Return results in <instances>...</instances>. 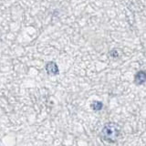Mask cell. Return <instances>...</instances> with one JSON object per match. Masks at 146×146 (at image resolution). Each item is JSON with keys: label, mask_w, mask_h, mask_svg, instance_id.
<instances>
[{"label": "cell", "mask_w": 146, "mask_h": 146, "mask_svg": "<svg viewBox=\"0 0 146 146\" xmlns=\"http://www.w3.org/2000/svg\"><path fill=\"white\" fill-rule=\"evenodd\" d=\"M121 135V128L115 122H108L102 128L100 136L107 143H115Z\"/></svg>", "instance_id": "6da1fadb"}, {"label": "cell", "mask_w": 146, "mask_h": 146, "mask_svg": "<svg viewBox=\"0 0 146 146\" xmlns=\"http://www.w3.org/2000/svg\"><path fill=\"white\" fill-rule=\"evenodd\" d=\"M46 70H47L48 74L49 75H58V67L57 66V64L54 61H49L46 65Z\"/></svg>", "instance_id": "7a4b0ae2"}, {"label": "cell", "mask_w": 146, "mask_h": 146, "mask_svg": "<svg viewBox=\"0 0 146 146\" xmlns=\"http://www.w3.org/2000/svg\"><path fill=\"white\" fill-rule=\"evenodd\" d=\"M134 82L137 85H141L146 82V72L143 70L138 71L134 76Z\"/></svg>", "instance_id": "3957f363"}, {"label": "cell", "mask_w": 146, "mask_h": 146, "mask_svg": "<svg viewBox=\"0 0 146 146\" xmlns=\"http://www.w3.org/2000/svg\"><path fill=\"white\" fill-rule=\"evenodd\" d=\"M91 108H92L93 111H99L103 108V104H102V102H99V100H94V102L91 103Z\"/></svg>", "instance_id": "277c9868"}, {"label": "cell", "mask_w": 146, "mask_h": 146, "mask_svg": "<svg viewBox=\"0 0 146 146\" xmlns=\"http://www.w3.org/2000/svg\"><path fill=\"white\" fill-rule=\"evenodd\" d=\"M110 55H111V56L113 57V58H117V57L119 56V54H118V52H117V50H115V49L111 50V51L110 52Z\"/></svg>", "instance_id": "5b68a950"}]
</instances>
